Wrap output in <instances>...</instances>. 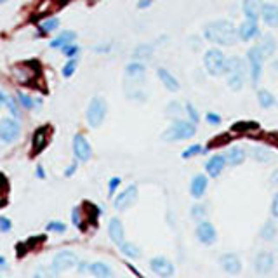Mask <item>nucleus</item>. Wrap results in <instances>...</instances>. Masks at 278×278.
I'll list each match as a JSON object with an SVG mask.
<instances>
[{
    "mask_svg": "<svg viewBox=\"0 0 278 278\" xmlns=\"http://www.w3.org/2000/svg\"><path fill=\"white\" fill-rule=\"evenodd\" d=\"M203 37L207 42L221 47H230L238 42V30L228 19H216L203 26Z\"/></svg>",
    "mask_w": 278,
    "mask_h": 278,
    "instance_id": "obj_1",
    "label": "nucleus"
},
{
    "mask_svg": "<svg viewBox=\"0 0 278 278\" xmlns=\"http://www.w3.org/2000/svg\"><path fill=\"white\" fill-rule=\"evenodd\" d=\"M224 77H226V84L231 91H242L245 84V61L238 56L226 58Z\"/></svg>",
    "mask_w": 278,
    "mask_h": 278,
    "instance_id": "obj_2",
    "label": "nucleus"
},
{
    "mask_svg": "<svg viewBox=\"0 0 278 278\" xmlns=\"http://www.w3.org/2000/svg\"><path fill=\"white\" fill-rule=\"evenodd\" d=\"M197 134V124L190 120H183V118H174V122L169 125V129L162 134V139L167 143L174 141H185Z\"/></svg>",
    "mask_w": 278,
    "mask_h": 278,
    "instance_id": "obj_3",
    "label": "nucleus"
},
{
    "mask_svg": "<svg viewBox=\"0 0 278 278\" xmlns=\"http://www.w3.org/2000/svg\"><path fill=\"white\" fill-rule=\"evenodd\" d=\"M203 66L205 72L211 77H221L224 75V68H226V56L218 47H211L203 54Z\"/></svg>",
    "mask_w": 278,
    "mask_h": 278,
    "instance_id": "obj_4",
    "label": "nucleus"
},
{
    "mask_svg": "<svg viewBox=\"0 0 278 278\" xmlns=\"http://www.w3.org/2000/svg\"><path fill=\"white\" fill-rule=\"evenodd\" d=\"M14 79L23 85H33L40 79V64L37 61H23L12 68Z\"/></svg>",
    "mask_w": 278,
    "mask_h": 278,
    "instance_id": "obj_5",
    "label": "nucleus"
},
{
    "mask_svg": "<svg viewBox=\"0 0 278 278\" xmlns=\"http://www.w3.org/2000/svg\"><path fill=\"white\" fill-rule=\"evenodd\" d=\"M266 58H264L263 51L259 49V46H254L247 51V63H249V68H251V80H252V85H257L263 77V64Z\"/></svg>",
    "mask_w": 278,
    "mask_h": 278,
    "instance_id": "obj_6",
    "label": "nucleus"
},
{
    "mask_svg": "<svg viewBox=\"0 0 278 278\" xmlns=\"http://www.w3.org/2000/svg\"><path fill=\"white\" fill-rule=\"evenodd\" d=\"M106 112H108V106H106V101L101 96L92 97V101L89 103L87 108V122L92 129L101 127V124L105 122Z\"/></svg>",
    "mask_w": 278,
    "mask_h": 278,
    "instance_id": "obj_7",
    "label": "nucleus"
},
{
    "mask_svg": "<svg viewBox=\"0 0 278 278\" xmlns=\"http://www.w3.org/2000/svg\"><path fill=\"white\" fill-rule=\"evenodd\" d=\"M195 236H197V240L200 244L212 245V244H216V240H218V231H216L214 224L208 223L207 219H202V221H198V224H197Z\"/></svg>",
    "mask_w": 278,
    "mask_h": 278,
    "instance_id": "obj_8",
    "label": "nucleus"
},
{
    "mask_svg": "<svg viewBox=\"0 0 278 278\" xmlns=\"http://www.w3.org/2000/svg\"><path fill=\"white\" fill-rule=\"evenodd\" d=\"M19 132H21V127L14 118H2L0 120V139L4 143H7V145L14 143L19 137Z\"/></svg>",
    "mask_w": 278,
    "mask_h": 278,
    "instance_id": "obj_9",
    "label": "nucleus"
},
{
    "mask_svg": "<svg viewBox=\"0 0 278 278\" xmlns=\"http://www.w3.org/2000/svg\"><path fill=\"white\" fill-rule=\"evenodd\" d=\"M77 263H79L77 254H73V252L70 251H63L59 252V254H56L54 259H52V269H54L56 273H61V271H66V269H72Z\"/></svg>",
    "mask_w": 278,
    "mask_h": 278,
    "instance_id": "obj_10",
    "label": "nucleus"
},
{
    "mask_svg": "<svg viewBox=\"0 0 278 278\" xmlns=\"http://www.w3.org/2000/svg\"><path fill=\"white\" fill-rule=\"evenodd\" d=\"M73 153L79 162H89L92 157V148L89 145V141L82 134H75L73 137Z\"/></svg>",
    "mask_w": 278,
    "mask_h": 278,
    "instance_id": "obj_11",
    "label": "nucleus"
},
{
    "mask_svg": "<svg viewBox=\"0 0 278 278\" xmlns=\"http://www.w3.org/2000/svg\"><path fill=\"white\" fill-rule=\"evenodd\" d=\"M150 268H151V271H153L155 275H157V276H162V278L172 276L174 273H176L174 264L170 263V261L167 259V257H163V256L153 257V259L150 261Z\"/></svg>",
    "mask_w": 278,
    "mask_h": 278,
    "instance_id": "obj_12",
    "label": "nucleus"
},
{
    "mask_svg": "<svg viewBox=\"0 0 278 278\" xmlns=\"http://www.w3.org/2000/svg\"><path fill=\"white\" fill-rule=\"evenodd\" d=\"M137 200V186L136 185H130L125 188L122 193H118L115 200H113V203H115V208L117 211H125V208H129L132 203H136Z\"/></svg>",
    "mask_w": 278,
    "mask_h": 278,
    "instance_id": "obj_13",
    "label": "nucleus"
},
{
    "mask_svg": "<svg viewBox=\"0 0 278 278\" xmlns=\"http://www.w3.org/2000/svg\"><path fill=\"white\" fill-rule=\"evenodd\" d=\"M275 256L271 254V252H259V254H256L254 257V269L256 273H259V275H268V273L273 271V268H275Z\"/></svg>",
    "mask_w": 278,
    "mask_h": 278,
    "instance_id": "obj_14",
    "label": "nucleus"
},
{
    "mask_svg": "<svg viewBox=\"0 0 278 278\" xmlns=\"http://www.w3.org/2000/svg\"><path fill=\"white\" fill-rule=\"evenodd\" d=\"M49 137H51V127H39L33 132V137H31V155H39L40 151L47 146Z\"/></svg>",
    "mask_w": 278,
    "mask_h": 278,
    "instance_id": "obj_15",
    "label": "nucleus"
},
{
    "mask_svg": "<svg viewBox=\"0 0 278 278\" xmlns=\"http://www.w3.org/2000/svg\"><path fill=\"white\" fill-rule=\"evenodd\" d=\"M219 264L221 268H223V271H226L228 275H238V273L242 271V259L236 254H233V252L221 256Z\"/></svg>",
    "mask_w": 278,
    "mask_h": 278,
    "instance_id": "obj_16",
    "label": "nucleus"
},
{
    "mask_svg": "<svg viewBox=\"0 0 278 278\" xmlns=\"http://www.w3.org/2000/svg\"><path fill=\"white\" fill-rule=\"evenodd\" d=\"M226 157L224 155H212L211 158L205 163V172L208 178L212 179H218L221 174H223L224 167H226Z\"/></svg>",
    "mask_w": 278,
    "mask_h": 278,
    "instance_id": "obj_17",
    "label": "nucleus"
},
{
    "mask_svg": "<svg viewBox=\"0 0 278 278\" xmlns=\"http://www.w3.org/2000/svg\"><path fill=\"white\" fill-rule=\"evenodd\" d=\"M236 30H238V39L244 40V42H251V40H254L261 35L257 21H254V19H245Z\"/></svg>",
    "mask_w": 278,
    "mask_h": 278,
    "instance_id": "obj_18",
    "label": "nucleus"
},
{
    "mask_svg": "<svg viewBox=\"0 0 278 278\" xmlns=\"http://www.w3.org/2000/svg\"><path fill=\"white\" fill-rule=\"evenodd\" d=\"M207 188H208V178H207L205 174L193 176V179H191V183H190V193H191V197L197 198V200L202 198L203 195H205Z\"/></svg>",
    "mask_w": 278,
    "mask_h": 278,
    "instance_id": "obj_19",
    "label": "nucleus"
},
{
    "mask_svg": "<svg viewBox=\"0 0 278 278\" xmlns=\"http://www.w3.org/2000/svg\"><path fill=\"white\" fill-rule=\"evenodd\" d=\"M263 0H244L242 2V11L247 19H254V21H259L261 12H263Z\"/></svg>",
    "mask_w": 278,
    "mask_h": 278,
    "instance_id": "obj_20",
    "label": "nucleus"
},
{
    "mask_svg": "<svg viewBox=\"0 0 278 278\" xmlns=\"http://www.w3.org/2000/svg\"><path fill=\"white\" fill-rule=\"evenodd\" d=\"M108 235H110V238H112V242L117 244L118 247H120V245L125 242V230H124V224H122L120 219L113 218L112 221H110Z\"/></svg>",
    "mask_w": 278,
    "mask_h": 278,
    "instance_id": "obj_21",
    "label": "nucleus"
},
{
    "mask_svg": "<svg viewBox=\"0 0 278 278\" xmlns=\"http://www.w3.org/2000/svg\"><path fill=\"white\" fill-rule=\"evenodd\" d=\"M157 75H158V79H160V82L163 84V87H165L167 91L178 92L179 89H181V85H179L178 79H176V77L167 68H158L157 70Z\"/></svg>",
    "mask_w": 278,
    "mask_h": 278,
    "instance_id": "obj_22",
    "label": "nucleus"
},
{
    "mask_svg": "<svg viewBox=\"0 0 278 278\" xmlns=\"http://www.w3.org/2000/svg\"><path fill=\"white\" fill-rule=\"evenodd\" d=\"M68 0H40L39 7H37V12L35 14L39 16V18H42V16H47V14H52V12H56L58 9L66 4Z\"/></svg>",
    "mask_w": 278,
    "mask_h": 278,
    "instance_id": "obj_23",
    "label": "nucleus"
},
{
    "mask_svg": "<svg viewBox=\"0 0 278 278\" xmlns=\"http://www.w3.org/2000/svg\"><path fill=\"white\" fill-rule=\"evenodd\" d=\"M261 19H263L269 28H276L278 26V4H264L263 12H261Z\"/></svg>",
    "mask_w": 278,
    "mask_h": 278,
    "instance_id": "obj_24",
    "label": "nucleus"
},
{
    "mask_svg": "<svg viewBox=\"0 0 278 278\" xmlns=\"http://www.w3.org/2000/svg\"><path fill=\"white\" fill-rule=\"evenodd\" d=\"M47 240V236L46 235H37V236H31V238H28L24 244H19V245H16V252H18V256L21 257L26 254L28 251H35L39 245H42L44 242Z\"/></svg>",
    "mask_w": 278,
    "mask_h": 278,
    "instance_id": "obj_25",
    "label": "nucleus"
},
{
    "mask_svg": "<svg viewBox=\"0 0 278 278\" xmlns=\"http://www.w3.org/2000/svg\"><path fill=\"white\" fill-rule=\"evenodd\" d=\"M145 73H146V68L145 64H143V61L134 59L132 63H129L127 68H125V75H127L129 80H143L145 79Z\"/></svg>",
    "mask_w": 278,
    "mask_h": 278,
    "instance_id": "obj_26",
    "label": "nucleus"
},
{
    "mask_svg": "<svg viewBox=\"0 0 278 278\" xmlns=\"http://www.w3.org/2000/svg\"><path fill=\"white\" fill-rule=\"evenodd\" d=\"M224 157H226V162L230 163V165L235 167L245 162V151L240 148V146H231V148H228Z\"/></svg>",
    "mask_w": 278,
    "mask_h": 278,
    "instance_id": "obj_27",
    "label": "nucleus"
},
{
    "mask_svg": "<svg viewBox=\"0 0 278 278\" xmlns=\"http://www.w3.org/2000/svg\"><path fill=\"white\" fill-rule=\"evenodd\" d=\"M153 51H155V46L153 44H141L134 49L132 52V59L136 61H150L151 56H153Z\"/></svg>",
    "mask_w": 278,
    "mask_h": 278,
    "instance_id": "obj_28",
    "label": "nucleus"
},
{
    "mask_svg": "<svg viewBox=\"0 0 278 278\" xmlns=\"http://www.w3.org/2000/svg\"><path fill=\"white\" fill-rule=\"evenodd\" d=\"M259 46V49L263 51V54H264V58H271L273 54H275V51H276V40L273 39L271 35H263V39H261V42L257 44Z\"/></svg>",
    "mask_w": 278,
    "mask_h": 278,
    "instance_id": "obj_29",
    "label": "nucleus"
},
{
    "mask_svg": "<svg viewBox=\"0 0 278 278\" xmlns=\"http://www.w3.org/2000/svg\"><path fill=\"white\" fill-rule=\"evenodd\" d=\"M75 39H77V33H75V31H68V30H66V31H61V33L51 42V47H52V49L64 47V46H68V44H72Z\"/></svg>",
    "mask_w": 278,
    "mask_h": 278,
    "instance_id": "obj_30",
    "label": "nucleus"
},
{
    "mask_svg": "<svg viewBox=\"0 0 278 278\" xmlns=\"http://www.w3.org/2000/svg\"><path fill=\"white\" fill-rule=\"evenodd\" d=\"M89 271L92 273L94 276H97V278H110V276H113V269L108 266V264H105V263H92L91 266H89Z\"/></svg>",
    "mask_w": 278,
    "mask_h": 278,
    "instance_id": "obj_31",
    "label": "nucleus"
},
{
    "mask_svg": "<svg viewBox=\"0 0 278 278\" xmlns=\"http://www.w3.org/2000/svg\"><path fill=\"white\" fill-rule=\"evenodd\" d=\"M257 103L263 108H273L276 105V97L266 89H261V91H257Z\"/></svg>",
    "mask_w": 278,
    "mask_h": 278,
    "instance_id": "obj_32",
    "label": "nucleus"
},
{
    "mask_svg": "<svg viewBox=\"0 0 278 278\" xmlns=\"http://www.w3.org/2000/svg\"><path fill=\"white\" fill-rule=\"evenodd\" d=\"M120 252L125 257H129V259H139V257H141V249H139L137 245L130 244V242L122 244L120 245Z\"/></svg>",
    "mask_w": 278,
    "mask_h": 278,
    "instance_id": "obj_33",
    "label": "nucleus"
},
{
    "mask_svg": "<svg viewBox=\"0 0 278 278\" xmlns=\"http://www.w3.org/2000/svg\"><path fill=\"white\" fill-rule=\"evenodd\" d=\"M276 224L275 221H268V223H264V226L261 228V238L264 240V242H271L273 238L276 236Z\"/></svg>",
    "mask_w": 278,
    "mask_h": 278,
    "instance_id": "obj_34",
    "label": "nucleus"
},
{
    "mask_svg": "<svg viewBox=\"0 0 278 278\" xmlns=\"http://www.w3.org/2000/svg\"><path fill=\"white\" fill-rule=\"evenodd\" d=\"M252 158L261 163H266L271 160V153H269L264 146H254V148H252Z\"/></svg>",
    "mask_w": 278,
    "mask_h": 278,
    "instance_id": "obj_35",
    "label": "nucleus"
},
{
    "mask_svg": "<svg viewBox=\"0 0 278 278\" xmlns=\"http://www.w3.org/2000/svg\"><path fill=\"white\" fill-rule=\"evenodd\" d=\"M183 112H185V108H183V105L179 103V101H172V103L167 105V115H169V117L179 118Z\"/></svg>",
    "mask_w": 278,
    "mask_h": 278,
    "instance_id": "obj_36",
    "label": "nucleus"
},
{
    "mask_svg": "<svg viewBox=\"0 0 278 278\" xmlns=\"http://www.w3.org/2000/svg\"><path fill=\"white\" fill-rule=\"evenodd\" d=\"M205 151H207V150H205V148H202V146H200V145H191V146H188V148H186L185 151H183L181 157L186 160V158L197 157V155H200V153H205Z\"/></svg>",
    "mask_w": 278,
    "mask_h": 278,
    "instance_id": "obj_37",
    "label": "nucleus"
},
{
    "mask_svg": "<svg viewBox=\"0 0 278 278\" xmlns=\"http://www.w3.org/2000/svg\"><path fill=\"white\" fill-rule=\"evenodd\" d=\"M191 218L195 221H202L207 218V207L202 205V203H197V205L191 207Z\"/></svg>",
    "mask_w": 278,
    "mask_h": 278,
    "instance_id": "obj_38",
    "label": "nucleus"
},
{
    "mask_svg": "<svg viewBox=\"0 0 278 278\" xmlns=\"http://www.w3.org/2000/svg\"><path fill=\"white\" fill-rule=\"evenodd\" d=\"M56 28H59V19L58 18L47 19V21H44L42 24H40V30H42L44 33H51V31H54Z\"/></svg>",
    "mask_w": 278,
    "mask_h": 278,
    "instance_id": "obj_39",
    "label": "nucleus"
},
{
    "mask_svg": "<svg viewBox=\"0 0 278 278\" xmlns=\"http://www.w3.org/2000/svg\"><path fill=\"white\" fill-rule=\"evenodd\" d=\"M185 112H186V115H188V120L193 122V124H198V122H200V115H198L197 108H195L193 105H191V103H186V105H185Z\"/></svg>",
    "mask_w": 278,
    "mask_h": 278,
    "instance_id": "obj_40",
    "label": "nucleus"
},
{
    "mask_svg": "<svg viewBox=\"0 0 278 278\" xmlns=\"http://www.w3.org/2000/svg\"><path fill=\"white\" fill-rule=\"evenodd\" d=\"M75 68H77V59L75 58H70L68 63L63 66V77L70 79V77H72L73 73H75Z\"/></svg>",
    "mask_w": 278,
    "mask_h": 278,
    "instance_id": "obj_41",
    "label": "nucleus"
},
{
    "mask_svg": "<svg viewBox=\"0 0 278 278\" xmlns=\"http://www.w3.org/2000/svg\"><path fill=\"white\" fill-rule=\"evenodd\" d=\"M61 49H63V54L66 56V58H73V56H77L79 54V51H80L79 46L73 44V42L68 44V46H64V47H61Z\"/></svg>",
    "mask_w": 278,
    "mask_h": 278,
    "instance_id": "obj_42",
    "label": "nucleus"
},
{
    "mask_svg": "<svg viewBox=\"0 0 278 278\" xmlns=\"http://www.w3.org/2000/svg\"><path fill=\"white\" fill-rule=\"evenodd\" d=\"M47 230L56 231V233H64L66 231V226H64L63 223H59V221H51V223L47 224Z\"/></svg>",
    "mask_w": 278,
    "mask_h": 278,
    "instance_id": "obj_43",
    "label": "nucleus"
},
{
    "mask_svg": "<svg viewBox=\"0 0 278 278\" xmlns=\"http://www.w3.org/2000/svg\"><path fill=\"white\" fill-rule=\"evenodd\" d=\"M72 221H73V224H75V226L82 228V207H75V208H73Z\"/></svg>",
    "mask_w": 278,
    "mask_h": 278,
    "instance_id": "obj_44",
    "label": "nucleus"
},
{
    "mask_svg": "<svg viewBox=\"0 0 278 278\" xmlns=\"http://www.w3.org/2000/svg\"><path fill=\"white\" fill-rule=\"evenodd\" d=\"M18 101L24 106V108H28V110L33 108V106H35V101L31 99V97L24 96V94H18Z\"/></svg>",
    "mask_w": 278,
    "mask_h": 278,
    "instance_id": "obj_45",
    "label": "nucleus"
},
{
    "mask_svg": "<svg viewBox=\"0 0 278 278\" xmlns=\"http://www.w3.org/2000/svg\"><path fill=\"white\" fill-rule=\"evenodd\" d=\"M205 120H207L211 125H219V124H221V120H223V118H221V115H218V113H214V112H208L207 115H205Z\"/></svg>",
    "mask_w": 278,
    "mask_h": 278,
    "instance_id": "obj_46",
    "label": "nucleus"
},
{
    "mask_svg": "<svg viewBox=\"0 0 278 278\" xmlns=\"http://www.w3.org/2000/svg\"><path fill=\"white\" fill-rule=\"evenodd\" d=\"M120 186V178H112L110 179V185H108V193H110V197H113L115 195V190Z\"/></svg>",
    "mask_w": 278,
    "mask_h": 278,
    "instance_id": "obj_47",
    "label": "nucleus"
},
{
    "mask_svg": "<svg viewBox=\"0 0 278 278\" xmlns=\"http://www.w3.org/2000/svg\"><path fill=\"white\" fill-rule=\"evenodd\" d=\"M11 228H12V223L9 218H0V231L7 233V231H11Z\"/></svg>",
    "mask_w": 278,
    "mask_h": 278,
    "instance_id": "obj_48",
    "label": "nucleus"
},
{
    "mask_svg": "<svg viewBox=\"0 0 278 278\" xmlns=\"http://www.w3.org/2000/svg\"><path fill=\"white\" fill-rule=\"evenodd\" d=\"M269 212H271L273 218L278 219V193L273 195V200H271V208H269Z\"/></svg>",
    "mask_w": 278,
    "mask_h": 278,
    "instance_id": "obj_49",
    "label": "nucleus"
},
{
    "mask_svg": "<svg viewBox=\"0 0 278 278\" xmlns=\"http://www.w3.org/2000/svg\"><path fill=\"white\" fill-rule=\"evenodd\" d=\"M7 106H9V110H11V113L14 117H18L19 115V112H18V106H16V101L12 99V97H7V103H6Z\"/></svg>",
    "mask_w": 278,
    "mask_h": 278,
    "instance_id": "obj_50",
    "label": "nucleus"
},
{
    "mask_svg": "<svg viewBox=\"0 0 278 278\" xmlns=\"http://www.w3.org/2000/svg\"><path fill=\"white\" fill-rule=\"evenodd\" d=\"M153 2H155V0H139V2H137V7H139V9H148V7H150Z\"/></svg>",
    "mask_w": 278,
    "mask_h": 278,
    "instance_id": "obj_51",
    "label": "nucleus"
},
{
    "mask_svg": "<svg viewBox=\"0 0 278 278\" xmlns=\"http://www.w3.org/2000/svg\"><path fill=\"white\" fill-rule=\"evenodd\" d=\"M4 203H6V183L0 185V205H4Z\"/></svg>",
    "mask_w": 278,
    "mask_h": 278,
    "instance_id": "obj_52",
    "label": "nucleus"
},
{
    "mask_svg": "<svg viewBox=\"0 0 278 278\" xmlns=\"http://www.w3.org/2000/svg\"><path fill=\"white\" fill-rule=\"evenodd\" d=\"M75 170H77V163L73 162L72 165H70L68 169L64 170V176H66V178H70V176H73V174H75Z\"/></svg>",
    "mask_w": 278,
    "mask_h": 278,
    "instance_id": "obj_53",
    "label": "nucleus"
},
{
    "mask_svg": "<svg viewBox=\"0 0 278 278\" xmlns=\"http://www.w3.org/2000/svg\"><path fill=\"white\" fill-rule=\"evenodd\" d=\"M271 185H276L278 186V170H275V172L271 174Z\"/></svg>",
    "mask_w": 278,
    "mask_h": 278,
    "instance_id": "obj_54",
    "label": "nucleus"
},
{
    "mask_svg": "<svg viewBox=\"0 0 278 278\" xmlns=\"http://www.w3.org/2000/svg\"><path fill=\"white\" fill-rule=\"evenodd\" d=\"M6 103H7V96L2 91H0V105H6Z\"/></svg>",
    "mask_w": 278,
    "mask_h": 278,
    "instance_id": "obj_55",
    "label": "nucleus"
},
{
    "mask_svg": "<svg viewBox=\"0 0 278 278\" xmlns=\"http://www.w3.org/2000/svg\"><path fill=\"white\" fill-rule=\"evenodd\" d=\"M37 176H39V178H46V174H44V170L40 169V167H39V170H37Z\"/></svg>",
    "mask_w": 278,
    "mask_h": 278,
    "instance_id": "obj_56",
    "label": "nucleus"
},
{
    "mask_svg": "<svg viewBox=\"0 0 278 278\" xmlns=\"http://www.w3.org/2000/svg\"><path fill=\"white\" fill-rule=\"evenodd\" d=\"M4 264H6V259H4V257H0V266H4Z\"/></svg>",
    "mask_w": 278,
    "mask_h": 278,
    "instance_id": "obj_57",
    "label": "nucleus"
},
{
    "mask_svg": "<svg viewBox=\"0 0 278 278\" xmlns=\"http://www.w3.org/2000/svg\"><path fill=\"white\" fill-rule=\"evenodd\" d=\"M7 2V0H0V4H6Z\"/></svg>",
    "mask_w": 278,
    "mask_h": 278,
    "instance_id": "obj_58",
    "label": "nucleus"
}]
</instances>
